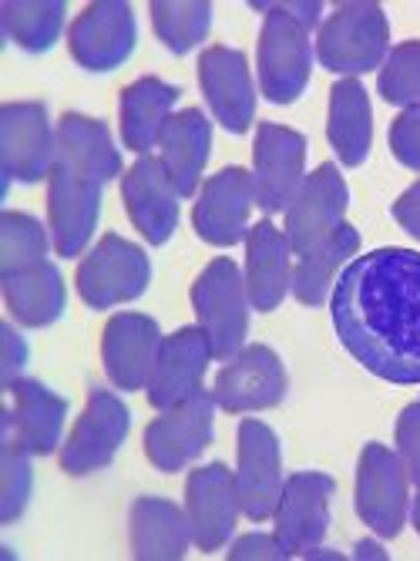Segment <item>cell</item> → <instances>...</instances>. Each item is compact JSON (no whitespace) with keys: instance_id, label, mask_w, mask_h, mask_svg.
Wrapping results in <instances>:
<instances>
[{"instance_id":"cell-1","label":"cell","mask_w":420,"mask_h":561,"mask_svg":"<svg viewBox=\"0 0 420 561\" xmlns=\"http://www.w3.org/2000/svg\"><path fill=\"white\" fill-rule=\"evenodd\" d=\"M340 343L374 377L420 383V252L384 245L356 256L330 293Z\"/></svg>"},{"instance_id":"cell-2","label":"cell","mask_w":420,"mask_h":561,"mask_svg":"<svg viewBox=\"0 0 420 561\" xmlns=\"http://www.w3.org/2000/svg\"><path fill=\"white\" fill-rule=\"evenodd\" d=\"M122 175V156L104 122L68 112L58 122V151L47 175L50 242L61 260L84 252L98 229L101 188Z\"/></svg>"},{"instance_id":"cell-3","label":"cell","mask_w":420,"mask_h":561,"mask_svg":"<svg viewBox=\"0 0 420 561\" xmlns=\"http://www.w3.org/2000/svg\"><path fill=\"white\" fill-rule=\"evenodd\" d=\"M266 11L259 31V88L273 105H293L313 71L309 27L320 21V4H256Z\"/></svg>"},{"instance_id":"cell-4","label":"cell","mask_w":420,"mask_h":561,"mask_svg":"<svg viewBox=\"0 0 420 561\" xmlns=\"http://www.w3.org/2000/svg\"><path fill=\"white\" fill-rule=\"evenodd\" d=\"M390 47V24L381 4L353 0V4L333 8V14L320 24L317 58L333 75H366L384 65Z\"/></svg>"},{"instance_id":"cell-5","label":"cell","mask_w":420,"mask_h":561,"mask_svg":"<svg viewBox=\"0 0 420 561\" xmlns=\"http://www.w3.org/2000/svg\"><path fill=\"white\" fill-rule=\"evenodd\" d=\"M192 306L216 360H232L249 333V293L239 266L226 256L208 263L192 286Z\"/></svg>"},{"instance_id":"cell-6","label":"cell","mask_w":420,"mask_h":561,"mask_svg":"<svg viewBox=\"0 0 420 561\" xmlns=\"http://www.w3.org/2000/svg\"><path fill=\"white\" fill-rule=\"evenodd\" d=\"M356 515L377 538H397L410 515V474L384 444H366L356 465Z\"/></svg>"},{"instance_id":"cell-7","label":"cell","mask_w":420,"mask_h":561,"mask_svg":"<svg viewBox=\"0 0 420 561\" xmlns=\"http://www.w3.org/2000/svg\"><path fill=\"white\" fill-rule=\"evenodd\" d=\"M151 283V263L145 249L128 242L118 232L104 236L78 266V296L91 310H112V306L138 299Z\"/></svg>"},{"instance_id":"cell-8","label":"cell","mask_w":420,"mask_h":561,"mask_svg":"<svg viewBox=\"0 0 420 561\" xmlns=\"http://www.w3.org/2000/svg\"><path fill=\"white\" fill-rule=\"evenodd\" d=\"M128 427H132L128 407L112 390L94 387L88 393L84 414L78 417L71 437L61 447V471L71 478L104 471L115 461V454L122 450Z\"/></svg>"},{"instance_id":"cell-9","label":"cell","mask_w":420,"mask_h":561,"mask_svg":"<svg viewBox=\"0 0 420 561\" xmlns=\"http://www.w3.org/2000/svg\"><path fill=\"white\" fill-rule=\"evenodd\" d=\"M303 179H306V138L286 125L262 122L252 141L256 206L266 216L286 213Z\"/></svg>"},{"instance_id":"cell-10","label":"cell","mask_w":420,"mask_h":561,"mask_svg":"<svg viewBox=\"0 0 420 561\" xmlns=\"http://www.w3.org/2000/svg\"><path fill=\"white\" fill-rule=\"evenodd\" d=\"M58 131L41 101H11L0 108V165L8 182H41L50 175Z\"/></svg>"},{"instance_id":"cell-11","label":"cell","mask_w":420,"mask_h":561,"mask_svg":"<svg viewBox=\"0 0 420 561\" xmlns=\"http://www.w3.org/2000/svg\"><path fill=\"white\" fill-rule=\"evenodd\" d=\"M347 206L350 188L337 165L323 162L317 172L306 175L286 209V239L296 256H306V252L330 242L343 226Z\"/></svg>"},{"instance_id":"cell-12","label":"cell","mask_w":420,"mask_h":561,"mask_svg":"<svg viewBox=\"0 0 420 561\" xmlns=\"http://www.w3.org/2000/svg\"><path fill=\"white\" fill-rule=\"evenodd\" d=\"M213 417H216V397L208 390H198L185 403L169 407V411H159V417L145 431L148 461L166 474L185 471L213 444Z\"/></svg>"},{"instance_id":"cell-13","label":"cell","mask_w":420,"mask_h":561,"mask_svg":"<svg viewBox=\"0 0 420 561\" xmlns=\"http://www.w3.org/2000/svg\"><path fill=\"white\" fill-rule=\"evenodd\" d=\"M286 390H290V377L276 350L252 343L242 346L232 360H226V367L216 377L213 397L216 407H223L226 414H252L283 403Z\"/></svg>"},{"instance_id":"cell-14","label":"cell","mask_w":420,"mask_h":561,"mask_svg":"<svg viewBox=\"0 0 420 561\" xmlns=\"http://www.w3.org/2000/svg\"><path fill=\"white\" fill-rule=\"evenodd\" d=\"M135 41V11L125 0H94L78 14L68 34L71 58L94 75L122 68L132 58Z\"/></svg>"},{"instance_id":"cell-15","label":"cell","mask_w":420,"mask_h":561,"mask_svg":"<svg viewBox=\"0 0 420 561\" xmlns=\"http://www.w3.org/2000/svg\"><path fill=\"white\" fill-rule=\"evenodd\" d=\"M239 504L249 522H266L276 515V504L283 494V454L280 437L262 421L246 417L239 424Z\"/></svg>"},{"instance_id":"cell-16","label":"cell","mask_w":420,"mask_h":561,"mask_svg":"<svg viewBox=\"0 0 420 561\" xmlns=\"http://www.w3.org/2000/svg\"><path fill=\"white\" fill-rule=\"evenodd\" d=\"M333 491L337 481L320 471H296L293 478H286L273 518H276V541L290 558L313 551L327 538Z\"/></svg>"},{"instance_id":"cell-17","label":"cell","mask_w":420,"mask_h":561,"mask_svg":"<svg viewBox=\"0 0 420 561\" xmlns=\"http://www.w3.org/2000/svg\"><path fill=\"white\" fill-rule=\"evenodd\" d=\"M185 515L192 525V541L198 551H219L242 515L239 484L226 465H205L185 481Z\"/></svg>"},{"instance_id":"cell-18","label":"cell","mask_w":420,"mask_h":561,"mask_svg":"<svg viewBox=\"0 0 420 561\" xmlns=\"http://www.w3.org/2000/svg\"><path fill=\"white\" fill-rule=\"evenodd\" d=\"M198 84H202L208 108H213L216 122L226 131L232 135L249 131L256 118V88H252L249 61L242 50L226 47V44L205 47L198 58Z\"/></svg>"},{"instance_id":"cell-19","label":"cell","mask_w":420,"mask_h":561,"mask_svg":"<svg viewBox=\"0 0 420 561\" xmlns=\"http://www.w3.org/2000/svg\"><path fill=\"white\" fill-rule=\"evenodd\" d=\"M162 330L145 313H118L101 336L104 374L118 390H148L162 353Z\"/></svg>"},{"instance_id":"cell-20","label":"cell","mask_w":420,"mask_h":561,"mask_svg":"<svg viewBox=\"0 0 420 561\" xmlns=\"http://www.w3.org/2000/svg\"><path fill=\"white\" fill-rule=\"evenodd\" d=\"M256 206L252 175L239 165L216 172L198 192L192 226L208 245H236L249 236V213Z\"/></svg>"},{"instance_id":"cell-21","label":"cell","mask_w":420,"mask_h":561,"mask_svg":"<svg viewBox=\"0 0 420 561\" xmlns=\"http://www.w3.org/2000/svg\"><path fill=\"white\" fill-rule=\"evenodd\" d=\"M8 414H4V440H14L31 457L55 454L61 444L68 400L55 390H47L41 380H14L8 387Z\"/></svg>"},{"instance_id":"cell-22","label":"cell","mask_w":420,"mask_h":561,"mask_svg":"<svg viewBox=\"0 0 420 561\" xmlns=\"http://www.w3.org/2000/svg\"><path fill=\"white\" fill-rule=\"evenodd\" d=\"M122 198H125L128 219L151 245H166L172 239L179 226L182 195L175 192L162 159L138 156V162L122 179Z\"/></svg>"},{"instance_id":"cell-23","label":"cell","mask_w":420,"mask_h":561,"mask_svg":"<svg viewBox=\"0 0 420 561\" xmlns=\"http://www.w3.org/2000/svg\"><path fill=\"white\" fill-rule=\"evenodd\" d=\"M213 343L202 327H182L162 340L159 364H155L148 383V403L155 411H169L175 403H185L202 390L208 360H213Z\"/></svg>"},{"instance_id":"cell-24","label":"cell","mask_w":420,"mask_h":561,"mask_svg":"<svg viewBox=\"0 0 420 561\" xmlns=\"http://www.w3.org/2000/svg\"><path fill=\"white\" fill-rule=\"evenodd\" d=\"M290 239L283 229H276L270 219H262L246 236V293L249 306L259 313L280 310V302L290 293L293 283V263H290Z\"/></svg>"},{"instance_id":"cell-25","label":"cell","mask_w":420,"mask_h":561,"mask_svg":"<svg viewBox=\"0 0 420 561\" xmlns=\"http://www.w3.org/2000/svg\"><path fill=\"white\" fill-rule=\"evenodd\" d=\"M159 148H162V165L175 192L182 198H192L202 182L208 151H213V122L198 108H185L169 118V125L162 128Z\"/></svg>"},{"instance_id":"cell-26","label":"cell","mask_w":420,"mask_h":561,"mask_svg":"<svg viewBox=\"0 0 420 561\" xmlns=\"http://www.w3.org/2000/svg\"><path fill=\"white\" fill-rule=\"evenodd\" d=\"M192 525L179 504L166 497H138L132 504V554L141 561H179L189 554Z\"/></svg>"},{"instance_id":"cell-27","label":"cell","mask_w":420,"mask_h":561,"mask_svg":"<svg viewBox=\"0 0 420 561\" xmlns=\"http://www.w3.org/2000/svg\"><path fill=\"white\" fill-rule=\"evenodd\" d=\"M182 88L169 84L162 78H138L122 91V141L125 148L148 156L159 145L162 128L172 118V108L179 105Z\"/></svg>"},{"instance_id":"cell-28","label":"cell","mask_w":420,"mask_h":561,"mask_svg":"<svg viewBox=\"0 0 420 561\" xmlns=\"http://www.w3.org/2000/svg\"><path fill=\"white\" fill-rule=\"evenodd\" d=\"M330 145L337 159L350 169L363 165L374 145V112L366 88L356 78H343L330 91V122H327Z\"/></svg>"},{"instance_id":"cell-29","label":"cell","mask_w":420,"mask_h":561,"mask_svg":"<svg viewBox=\"0 0 420 561\" xmlns=\"http://www.w3.org/2000/svg\"><path fill=\"white\" fill-rule=\"evenodd\" d=\"M0 279H4L8 310L21 327L41 330V327H50L55 320H61L68 293H65L61 270L55 263H41L34 270L0 276Z\"/></svg>"},{"instance_id":"cell-30","label":"cell","mask_w":420,"mask_h":561,"mask_svg":"<svg viewBox=\"0 0 420 561\" xmlns=\"http://www.w3.org/2000/svg\"><path fill=\"white\" fill-rule=\"evenodd\" d=\"M356 252H360V232L350 222H343L330 242L299 256V263L293 266V283H290L293 296L303 306H323L330 296V286H337L333 283L337 273L350 263V256H356Z\"/></svg>"},{"instance_id":"cell-31","label":"cell","mask_w":420,"mask_h":561,"mask_svg":"<svg viewBox=\"0 0 420 561\" xmlns=\"http://www.w3.org/2000/svg\"><path fill=\"white\" fill-rule=\"evenodd\" d=\"M65 0H4L0 4V27L27 55H44L55 47L65 27Z\"/></svg>"},{"instance_id":"cell-32","label":"cell","mask_w":420,"mask_h":561,"mask_svg":"<svg viewBox=\"0 0 420 561\" xmlns=\"http://www.w3.org/2000/svg\"><path fill=\"white\" fill-rule=\"evenodd\" d=\"M151 24L172 55H189L213 27V4H205V0H155Z\"/></svg>"},{"instance_id":"cell-33","label":"cell","mask_w":420,"mask_h":561,"mask_svg":"<svg viewBox=\"0 0 420 561\" xmlns=\"http://www.w3.org/2000/svg\"><path fill=\"white\" fill-rule=\"evenodd\" d=\"M47 232L27 213H4L0 216V276H14L47 263Z\"/></svg>"},{"instance_id":"cell-34","label":"cell","mask_w":420,"mask_h":561,"mask_svg":"<svg viewBox=\"0 0 420 561\" xmlns=\"http://www.w3.org/2000/svg\"><path fill=\"white\" fill-rule=\"evenodd\" d=\"M377 91L387 105L397 108L420 105V41H404L390 50L377 78Z\"/></svg>"},{"instance_id":"cell-35","label":"cell","mask_w":420,"mask_h":561,"mask_svg":"<svg viewBox=\"0 0 420 561\" xmlns=\"http://www.w3.org/2000/svg\"><path fill=\"white\" fill-rule=\"evenodd\" d=\"M31 484V454L21 450L14 440H4V447H0V522L4 525H14L27 512Z\"/></svg>"},{"instance_id":"cell-36","label":"cell","mask_w":420,"mask_h":561,"mask_svg":"<svg viewBox=\"0 0 420 561\" xmlns=\"http://www.w3.org/2000/svg\"><path fill=\"white\" fill-rule=\"evenodd\" d=\"M390 151L404 169L420 172V105L404 108L390 125Z\"/></svg>"},{"instance_id":"cell-37","label":"cell","mask_w":420,"mask_h":561,"mask_svg":"<svg viewBox=\"0 0 420 561\" xmlns=\"http://www.w3.org/2000/svg\"><path fill=\"white\" fill-rule=\"evenodd\" d=\"M397 454L413 484H420V403L404 407L397 421Z\"/></svg>"},{"instance_id":"cell-38","label":"cell","mask_w":420,"mask_h":561,"mask_svg":"<svg viewBox=\"0 0 420 561\" xmlns=\"http://www.w3.org/2000/svg\"><path fill=\"white\" fill-rule=\"evenodd\" d=\"M0 343H4V360H0V377H4V387H11L14 380H21L18 374L27 364V343L21 340V333L4 323L0 327Z\"/></svg>"},{"instance_id":"cell-39","label":"cell","mask_w":420,"mask_h":561,"mask_svg":"<svg viewBox=\"0 0 420 561\" xmlns=\"http://www.w3.org/2000/svg\"><path fill=\"white\" fill-rule=\"evenodd\" d=\"M229 558H290L286 551H283V545L276 541V535H246V538H239L236 545H232V551H229Z\"/></svg>"},{"instance_id":"cell-40","label":"cell","mask_w":420,"mask_h":561,"mask_svg":"<svg viewBox=\"0 0 420 561\" xmlns=\"http://www.w3.org/2000/svg\"><path fill=\"white\" fill-rule=\"evenodd\" d=\"M394 219L420 242V182H413V185L394 202Z\"/></svg>"},{"instance_id":"cell-41","label":"cell","mask_w":420,"mask_h":561,"mask_svg":"<svg viewBox=\"0 0 420 561\" xmlns=\"http://www.w3.org/2000/svg\"><path fill=\"white\" fill-rule=\"evenodd\" d=\"M410 518H413V528H417V535H420V491H417V497H413V507H410Z\"/></svg>"}]
</instances>
